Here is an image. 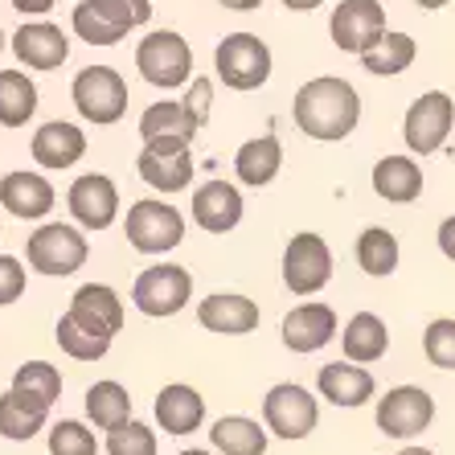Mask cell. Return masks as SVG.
<instances>
[{
  "instance_id": "cell-31",
  "label": "cell",
  "mask_w": 455,
  "mask_h": 455,
  "mask_svg": "<svg viewBox=\"0 0 455 455\" xmlns=\"http://www.w3.org/2000/svg\"><path fill=\"white\" fill-rule=\"evenodd\" d=\"M86 419L99 427V431H111V427L127 423L132 419V394L119 386V381H95L86 390Z\"/></svg>"
},
{
  "instance_id": "cell-44",
  "label": "cell",
  "mask_w": 455,
  "mask_h": 455,
  "mask_svg": "<svg viewBox=\"0 0 455 455\" xmlns=\"http://www.w3.org/2000/svg\"><path fill=\"white\" fill-rule=\"evenodd\" d=\"M12 9L29 12V17H45V12L53 9V0H12Z\"/></svg>"
},
{
  "instance_id": "cell-32",
  "label": "cell",
  "mask_w": 455,
  "mask_h": 455,
  "mask_svg": "<svg viewBox=\"0 0 455 455\" xmlns=\"http://www.w3.org/2000/svg\"><path fill=\"white\" fill-rule=\"evenodd\" d=\"M414 37L411 33H381V42L373 50L361 53V66L370 70V75H403L406 66L414 62Z\"/></svg>"
},
{
  "instance_id": "cell-49",
  "label": "cell",
  "mask_w": 455,
  "mask_h": 455,
  "mask_svg": "<svg viewBox=\"0 0 455 455\" xmlns=\"http://www.w3.org/2000/svg\"><path fill=\"white\" fill-rule=\"evenodd\" d=\"M180 455H210V451H202V447H193V451H180Z\"/></svg>"
},
{
  "instance_id": "cell-14",
  "label": "cell",
  "mask_w": 455,
  "mask_h": 455,
  "mask_svg": "<svg viewBox=\"0 0 455 455\" xmlns=\"http://www.w3.org/2000/svg\"><path fill=\"white\" fill-rule=\"evenodd\" d=\"M66 205L83 230H107L119 213V189L107 172H83L66 193Z\"/></svg>"
},
{
  "instance_id": "cell-42",
  "label": "cell",
  "mask_w": 455,
  "mask_h": 455,
  "mask_svg": "<svg viewBox=\"0 0 455 455\" xmlns=\"http://www.w3.org/2000/svg\"><path fill=\"white\" fill-rule=\"evenodd\" d=\"M180 103L189 107V116L197 119V124H210V111H213V86H210V78H193V86L185 91V99Z\"/></svg>"
},
{
  "instance_id": "cell-35",
  "label": "cell",
  "mask_w": 455,
  "mask_h": 455,
  "mask_svg": "<svg viewBox=\"0 0 455 455\" xmlns=\"http://www.w3.org/2000/svg\"><path fill=\"white\" fill-rule=\"evenodd\" d=\"M53 337H58V345H62L66 357H75V361H99V357H107V349H111V340L78 329L66 312H62V320H58V332H53Z\"/></svg>"
},
{
  "instance_id": "cell-7",
  "label": "cell",
  "mask_w": 455,
  "mask_h": 455,
  "mask_svg": "<svg viewBox=\"0 0 455 455\" xmlns=\"http://www.w3.org/2000/svg\"><path fill=\"white\" fill-rule=\"evenodd\" d=\"M193 296V275L185 271V267H148L144 275L136 279V287H132V304L144 312V316H177L180 307L189 304Z\"/></svg>"
},
{
  "instance_id": "cell-45",
  "label": "cell",
  "mask_w": 455,
  "mask_h": 455,
  "mask_svg": "<svg viewBox=\"0 0 455 455\" xmlns=\"http://www.w3.org/2000/svg\"><path fill=\"white\" fill-rule=\"evenodd\" d=\"M218 4H226V9H234V12H251V9H259L263 0H218Z\"/></svg>"
},
{
  "instance_id": "cell-27",
  "label": "cell",
  "mask_w": 455,
  "mask_h": 455,
  "mask_svg": "<svg viewBox=\"0 0 455 455\" xmlns=\"http://www.w3.org/2000/svg\"><path fill=\"white\" fill-rule=\"evenodd\" d=\"M279 169H283V144H279L275 136L246 140L243 148H238V156H234L238 180H243V185H254V189H259V185H271Z\"/></svg>"
},
{
  "instance_id": "cell-37",
  "label": "cell",
  "mask_w": 455,
  "mask_h": 455,
  "mask_svg": "<svg viewBox=\"0 0 455 455\" xmlns=\"http://www.w3.org/2000/svg\"><path fill=\"white\" fill-rule=\"evenodd\" d=\"M91 9H95L107 25H116L119 33H132V29L152 21L148 0H91Z\"/></svg>"
},
{
  "instance_id": "cell-19",
  "label": "cell",
  "mask_w": 455,
  "mask_h": 455,
  "mask_svg": "<svg viewBox=\"0 0 455 455\" xmlns=\"http://www.w3.org/2000/svg\"><path fill=\"white\" fill-rule=\"evenodd\" d=\"M197 320H202V329L222 332V337H246L259 329V304L234 296V291H218L197 304Z\"/></svg>"
},
{
  "instance_id": "cell-28",
  "label": "cell",
  "mask_w": 455,
  "mask_h": 455,
  "mask_svg": "<svg viewBox=\"0 0 455 455\" xmlns=\"http://www.w3.org/2000/svg\"><path fill=\"white\" fill-rule=\"evenodd\" d=\"M340 345H345V357H349V361L370 365V361L386 357V349H390V332H386L381 316H373V312H357V316L345 324Z\"/></svg>"
},
{
  "instance_id": "cell-50",
  "label": "cell",
  "mask_w": 455,
  "mask_h": 455,
  "mask_svg": "<svg viewBox=\"0 0 455 455\" xmlns=\"http://www.w3.org/2000/svg\"><path fill=\"white\" fill-rule=\"evenodd\" d=\"M0 50H4V33H0Z\"/></svg>"
},
{
  "instance_id": "cell-41",
  "label": "cell",
  "mask_w": 455,
  "mask_h": 455,
  "mask_svg": "<svg viewBox=\"0 0 455 455\" xmlns=\"http://www.w3.org/2000/svg\"><path fill=\"white\" fill-rule=\"evenodd\" d=\"M21 291H25V267H21V259L0 254V307L12 304V299H21Z\"/></svg>"
},
{
  "instance_id": "cell-33",
  "label": "cell",
  "mask_w": 455,
  "mask_h": 455,
  "mask_svg": "<svg viewBox=\"0 0 455 455\" xmlns=\"http://www.w3.org/2000/svg\"><path fill=\"white\" fill-rule=\"evenodd\" d=\"M357 267L373 279L394 275V267H398V238L390 230H381V226H370L357 238Z\"/></svg>"
},
{
  "instance_id": "cell-36",
  "label": "cell",
  "mask_w": 455,
  "mask_h": 455,
  "mask_svg": "<svg viewBox=\"0 0 455 455\" xmlns=\"http://www.w3.org/2000/svg\"><path fill=\"white\" fill-rule=\"evenodd\" d=\"M107 455H156V431L127 419L107 431Z\"/></svg>"
},
{
  "instance_id": "cell-20",
  "label": "cell",
  "mask_w": 455,
  "mask_h": 455,
  "mask_svg": "<svg viewBox=\"0 0 455 455\" xmlns=\"http://www.w3.org/2000/svg\"><path fill=\"white\" fill-rule=\"evenodd\" d=\"M0 205L12 213V218H25V222H37L53 210V185L42 172H9L0 180Z\"/></svg>"
},
{
  "instance_id": "cell-5",
  "label": "cell",
  "mask_w": 455,
  "mask_h": 455,
  "mask_svg": "<svg viewBox=\"0 0 455 455\" xmlns=\"http://www.w3.org/2000/svg\"><path fill=\"white\" fill-rule=\"evenodd\" d=\"M25 259H29V267L37 275H53V279L75 275L78 267L86 263V238H83V230H75V226L50 222L37 234H29Z\"/></svg>"
},
{
  "instance_id": "cell-25",
  "label": "cell",
  "mask_w": 455,
  "mask_h": 455,
  "mask_svg": "<svg viewBox=\"0 0 455 455\" xmlns=\"http://www.w3.org/2000/svg\"><path fill=\"white\" fill-rule=\"evenodd\" d=\"M9 390L17 394L25 406L50 414V406L58 403V394H62V373H58V365H50V361H25L21 370L12 373Z\"/></svg>"
},
{
  "instance_id": "cell-11",
  "label": "cell",
  "mask_w": 455,
  "mask_h": 455,
  "mask_svg": "<svg viewBox=\"0 0 455 455\" xmlns=\"http://www.w3.org/2000/svg\"><path fill=\"white\" fill-rule=\"evenodd\" d=\"M316 398L304 390V386H291V381H279L271 386V394L263 398V419L267 431H275L279 439H304L316 427Z\"/></svg>"
},
{
  "instance_id": "cell-17",
  "label": "cell",
  "mask_w": 455,
  "mask_h": 455,
  "mask_svg": "<svg viewBox=\"0 0 455 455\" xmlns=\"http://www.w3.org/2000/svg\"><path fill=\"white\" fill-rule=\"evenodd\" d=\"M337 337V312L329 304H299L283 316V345L291 353H316Z\"/></svg>"
},
{
  "instance_id": "cell-3",
  "label": "cell",
  "mask_w": 455,
  "mask_h": 455,
  "mask_svg": "<svg viewBox=\"0 0 455 455\" xmlns=\"http://www.w3.org/2000/svg\"><path fill=\"white\" fill-rule=\"evenodd\" d=\"M70 99H75L78 116H83L86 124L107 127V124H119V119H124L127 83L111 66H86V70H78L75 86H70Z\"/></svg>"
},
{
  "instance_id": "cell-21",
  "label": "cell",
  "mask_w": 455,
  "mask_h": 455,
  "mask_svg": "<svg viewBox=\"0 0 455 455\" xmlns=\"http://www.w3.org/2000/svg\"><path fill=\"white\" fill-rule=\"evenodd\" d=\"M156 423L169 435H193L205 423V398L185 381H172L156 394Z\"/></svg>"
},
{
  "instance_id": "cell-2",
  "label": "cell",
  "mask_w": 455,
  "mask_h": 455,
  "mask_svg": "<svg viewBox=\"0 0 455 455\" xmlns=\"http://www.w3.org/2000/svg\"><path fill=\"white\" fill-rule=\"evenodd\" d=\"M136 70L144 75V83L160 86V91H172V86H185L193 78V50L189 42L172 29H156L148 33L136 50Z\"/></svg>"
},
{
  "instance_id": "cell-48",
  "label": "cell",
  "mask_w": 455,
  "mask_h": 455,
  "mask_svg": "<svg viewBox=\"0 0 455 455\" xmlns=\"http://www.w3.org/2000/svg\"><path fill=\"white\" fill-rule=\"evenodd\" d=\"M398 455H431L427 447H406V451H398Z\"/></svg>"
},
{
  "instance_id": "cell-23",
  "label": "cell",
  "mask_w": 455,
  "mask_h": 455,
  "mask_svg": "<svg viewBox=\"0 0 455 455\" xmlns=\"http://www.w3.org/2000/svg\"><path fill=\"white\" fill-rule=\"evenodd\" d=\"M316 386L332 406H365L373 398V373L361 370L357 361H349V357L324 365Z\"/></svg>"
},
{
  "instance_id": "cell-18",
  "label": "cell",
  "mask_w": 455,
  "mask_h": 455,
  "mask_svg": "<svg viewBox=\"0 0 455 455\" xmlns=\"http://www.w3.org/2000/svg\"><path fill=\"white\" fill-rule=\"evenodd\" d=\"M193 222L210 234H230L243 222V193L234 189L230 180H205L202 189L193 193Z\"/></svg>"
},
{
  "instance_id": "cell-29",
  "label": "cell",
  "mask_w": 455,
  "mask_h": 455,
  "mask_svg": "<svg viewBox=\"0 0 455 455\" xmlns=\"http://www.w3.org/2000/svg\"><path fill=\"white\" fill-rule=\"evenodd\" d=\"M210 443L222 455H263L267 451V431L246 414H226L210 427Z\"/></svg>"
},
{
  "instance_id": "cell-43",
  "label": "cell",
  "mask_w": 455,
  "mask_h": 455,
  "mask_svg": "<svg viewBox=\"0 0 455 455\" xmlns=\"http://www.w3.org/2000/svg\"><path fill=\"white\" fill-rule=\"evenodd\" d=\"M439 251H443L447 259L455 263V218H447V222L439 226Z\"/></svg>"
},
{
  "instance_id": "cell-6",
  "label": "cell",
  "mask_w": 455,
  "mask_h": 455,
  "mask_svg": "<svg viewBox=\"0 0 455 455\" xmlns=\"http://www.w3.org/2000/svg\"><path fill=\"white\" fill-rule=\"evenodd\" d=\"M124 234L140 254H164V251H172V246H180V238H185V218H180L177 205L148 197V202H136L127 210Z\"/></svg>"
},
{
  "instance_id": "cell-40",
  "label": "cell",
  "mask_w": 455,
  "mask_h": 455,
  "mask_svg": "<svg viewBox=\"0 0 455 455\" xmlns=\"http://www.w3.org/2000/svg\"><path fill=\"white\" fill-rule=\"evenodd\" d=\"M423 349L431 357V365L455 370V320H431V329L423 337Z\"/></svg>"
},
{
  "instance_id": "cell-9",
  "label": "cell",
  "mask_w": 455,
  "mask_h": 455,
  "mask_svg": "<svg viewBox=\"0 0 455 455\" xmlns=\"http://www.w3.org/2000/svg\"><path fill=\"white\" fill-rule=\"evenodd\" d=\"M332 279V251L320 234H296L283 251V283L296 296H316Z\"/></svg>"
},
{
  "instance_id": "cell-1",
  "label": "cell",
  "mask_w": 455,
  "mask_h": 455,
  "mask_svg": "<svg viewBox=\"0 0 455 455\" xmlns=\"http://www.w3.org/2000/svg\"><path fill=\"white\" fill-rule=\"evenodd\" d=\"M299 132L312 140H345L361 119V99L353 91V83L329 75L312 78L296 91V107H291Z\"/></svg>"
},
{
  "instance_id": "cell-8",
  "label": "cell",
  "mask_w": 455,
  "mask_h": 455,
  "mask_svg": "<svg viewBox=\"0 0 455 455\" xmlns=\"http://www.w3.org/2000/svg\"><path fill=\"white\" fill-rule=\"evenodd\" d=\"M451 124H455V103L443 91H427V95H419L411 103V111H406V124H403L406 148L419 152V156H431V152H439L443 140L451 136Z\"/></svg>"
},
{
  "instance_id": "cell-13",
  "label": "cell",
  "mask_w": 455,
  "mask_h": 455,
  "mask_svg": "<svg viewBox=\"0 0 455 455\" xmlns=\"http://www.w3.org/2000/svg\"><path fill=\"white\" fill-rule=\"evenodd\" d=\"M197 132H202V124L189 116L185 103H152L140 116V140L152 152H189Z\"/></svg>"
},
{
  "instance_id": "cell-22",
  "label": "cell",
  "mask_w": 455,
  "mask_h": 455,
  "mask_svg": "<svg viewBox=\"0 0 455 455\" xmlns=\"http://www.w3.org/2000/svg\"><path fill=\"white\" fill-rule=\"evenodd\" d=\"M83 152H86L83 127L62 124V119L37 127V136H33V160L42 169H75L78 160H83Z\"/></svg>"
},
{
  "instance_id": "cell-30",
  "label": "cell",
  "mask_w": 455,
  "mask_h": 455,
  "mask_svg": "<svg viewBox=\"0 0 455 455\" xmlns=\"http://www.w3.org/2000/svg\"><path fill=\"white\" fill-rule=\"evenodd\" d=\"M37 111V86L25 70H0V127H25Z\"/></svg>"
},
{
  "instance_id": "cell-12",
  "label": "cell",
  "mask_w": 455,
  "mask_h": 455,
  "mask_svg": "<svg viewBox=\"0 0 455 455\" xmlns=\"http://www.w3.org/2000/svg\"><path fill=\"white\" fill-rule=\"evenodd\" d=\"M435 419V398L423 386H398L378 403V431L390 439H414Z\"/></svg>"
},
{
  "instance_id": "cell-26",
  "label": "cell",
  "mask_w": 455,
  "mask_h": 455,
  "mask_svg": "<svg viewBox=\"0 0 455 455\" xmlns=\"http://www.w3.org/2000/svg\"><path fill=\"white\" fill-rule=\"evenodd\" d=\"M373 193L381 202H394V205H406L423 193V169L414 164L411 156H386L378 160L373 169Z\"/></svg>"
},
{
  "instance_id": "cell-15",
  "label": "cell",
  "mask_w": 455,
  "mask_h": 455,
  "mask_svg": "<svg viewBox=\"0 0 455 455\" xmlns=\"http://www.w3.org/2000/svg\"><path fill=\"white\" fill-rule=\"evenodd\" d=\"M66 316L75 320L78 329L95 332V337H116L124 329V299L111 291L107 283H83L66 307Z\"/></svg>"
},
{
  "instance_id": "cell-38",
  "label": "cell",
  "mask_w": 455,
  "mask_h": 455,
  "mask_svg": "<svg viewBox=\"0 0 455 455\" xmlns=\"http://www.w3.org/2000/svg\"><path fill=\"white\" fill-rule=\"evenodd\" d=\"M50 455H99L95 431L78 419H62L50 431Z\"/></svg>"
},
{
  "instance_id": "cell-10",
  "label": "cell",
  "mask_w": 455,
  "mask_h": 455,
  "mask_svg": "<svg viewBox=\"0 0 455 455\" xmlns=\"http://www.w3.org/2000/svg\"><path fill=\"white\" fill-rule=\"evenodd\" d=\"M329 33L337 50L345 53H365L381 42V33H386V9H381L378 0H340L337 12H332L329 21Z\"/></svg>"
},
{
  "instance_id": "cell-47",
  "label": "cell",
  "mask_w": 455,
  "mask_h": 455,
  "mask_svg": "<svg viewBox=\"0 0 455 455\" xmlns=\"http://www.w3.org/2000/svg\"><path fill=\"white\" fill-rule=\"evenodd\" d=\"M414 4H423V9H443L447 0H414Z\"/></svg>"
},
{
  "instance_id": "cell-4",
  "label": "cell",
  "mask_w": 455,
  "mask_h": 455,
  "mask_svg": "<svg viewBox=\"0 0 455 455\" xmlns=\"http://www.w3.org/2000/svg\"><path fill=\"white\" fill-rule=\"evenodd\" d=\"M213 70L230 91H259L271 78V50L254 33H230L213 50Z\"/></svg>"
},
{
  "instance_id": "cell-34",
  "label": "cell",
  "mask_w": 455,
  "mask_h": 455,
  "mask_svg": "<svg viewBox=\"0 0 455 455\" xmlns=\"http://www.w3.org/2000/svg\"><path fill=\"white\" fill-rule=\"evenodd\" d=\"M45 427V414L33 411V406H25L17 394H0V435L4 439H12V443H25V439H33V435Z\"/></svg>"
},
{
  "instance_id": "cell-16",
  "label": "cell",
  "mask_w": 455,
  "mask_h": 455,
  "mask_svg": "<svg viewBox=\"0 0 455 455\" xmlns=\"http://www.w3.org/2000/svg\"><path fill=\"white\" fill-rule=\"evenodd\" d=\"M12 53L29 70H58L70 58V37L50 21H29L12 33Z\"/></svg>"
},
{
  "instance_id": "cell-46",
  "label": "cell",
  "mask_w": 455,
  "mask_h": 455,
  "mask_svg": "<svg viewBox=\"0 0 455 455\" xmlns=\"http://www.w3.org/2000/svg\"><path fill=\"white\" fill-rule=\"evenodd\" d=\"M283 4L296 12H307V9H316V4H324V0H283Z\"/></svg>"
},
{
  "instance_id": "cell-39",
  "label": "cell",
  "mask_w": 455,
  "mask_h": 455,
  "mask_svg": "<svg viewBox=\"0 0 455 455\" xmlns=\"http://www.w3.org/2000/svg\"><path fill=\"white\" fill-rule=\"evenodd\" d=\"M70 25H75V33L83 37V42H91V45H116L119 37H127V33H119L116 25H107L103 17L91 9V0L75 4V17H70Z\"/></svg>"
},
{
  "instance_id": "cell-24",
  "label": "cell",
  "mask_w": 455,
  "mask_h": 455,
  "mask_svg": "<svg viewBox=\"0 0 455 455\" xmlns=\"http://www.w3.org/2000/svg\"><path fill=\"white\" fill-rule=\"evenodd\" d=\"M144 185H152L156 193H180L189 189L193 180V152H152L144 148L136 160Z\"/></svg>"
}]
</instances>
